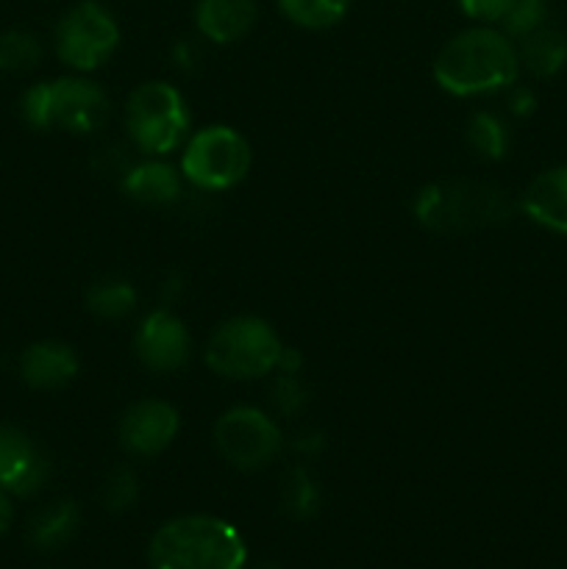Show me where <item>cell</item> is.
Returning <instances> with one entry per match:
<instances>
[{
    "mask_svg": "<svg viewBox=\"0 0 567 569\" xmlns=\"http://www.w3.org/2000/svg\"><path fill=\"white\" fill-rule=\"evenodd\" d=\"M431 72L442 92L454 98H481L515 87L520 56L500 28L472 26L442 44Z\"/></svg>",
    "mask_w": 567,
    "mask_h": 569,
    "instance_id": "6da1fadb",
    "label": "cell"
},
{
    "mask_svg": "<svg viewBox=\"0 0 567 569\" xmlns=\"http://www.w3.org/2000/svg\"><path fill=\"white\" fill-rule=\"evenodd\" d=\"M153 569H242L245 539L231 522L211 515H187L165 522L150 539Z\"/></svg>",
    "mask_w": 567,
    "mask_h": 569,
    "instance_id": "7a4b0ae2",
    "label": "cell"
},
{
    "mask_svg": "<svg viewBox=\"0 0 567 569\" xmlns=\"http://www.w3.org/2000/svg\"><path fill=\"white\" fill-rule=\"evenodd\" d=\"M515 214V200L495 183L434 181L415 198V217L434 233H465L506 222Z\"/></svg>",
    "mask_w": 567,
    "mask_h": 569,
    "instance_id": "3957f363",
    "label": "cell"
},
{
    "mask_svg": "<svg viewBox=\"0 0 567 569\" xmlns=\"http://www.w3.org/2000/svg\"><path fill=\"white\" fill-rule=\"evenodd\" d=\"M109 94L98 81L87 76H64L56 81H39L26 89L20 114L37 131L61 128L67 133L89 137L109 120Z\"/></svg>",
    "mask_w": 567,
    "mask_h": 569,
    "instance_id": "277c9868",
    "label": "cell"
},
{
    "mask_svg": "<svg viewBox=\"0 0 567 569\" xmlns=\"http://www.w3.org/2000/svg\"><path fill=\"white\" fill-rule=\"evenodd\" d=\"M287 345L267 320L253 315L231 317L211 331L203 361L215 376L228 381H259L281 365Z\"/></svg>",
    "mask_w": 567,
    "mask_h": 569,
    "instance_id": "5b68a950",
    "label": "cell"
},
{
    "mask_svg": "<svg viewBox=\"0 0 567 569\" xmlns=\"http://www.w3.org/2000/svg\"><path fill=\"white\" fill-rule=\"evenodd\" d=\"M189 106L167 81L139 83L126 100V131L133 148L153 159L181 150L189 139Z\"/></svg>",
    "mask_w": 567,
    "mask_h": 569,
    "instance_id": "8992f818",
    "label": "cell"
},
{
    "mask_svg": "<svg viewBox=\"0 0 567 569\" xmlns=\"http://www.w3.org/2000/svg\"><path fill=\"white\" fill-rule=\"evenodd\" d=\"M250 164L253 153L242 133L228 126H206L183 142L178 170L200 192H226L245 181Z\"/></svg>",
    "mask_w": 567,
    "mask_h": 569,
    "instance_id": "52a82bcc",
    "label": "cell"
},
{
    "mask_svg": "<svg viewBox=\"0 0 567 569\" xmlns=\"http://www.w3.org/2000/svg\"><path fill=\"white\" fill-rule=\"evenodd\" d=\"M56 56L72 72L100 70L120 48V26L98 0H81L56 26Z\"/></svg>",
    "mask_w": 567,
    "mask_h": 569,
    "instance_id": "ba28073f",
    "label": "cell"
},
{
    "mask_svg": "<svg viewBox=\"0 0 567 569\" xmlns=\"http://www.w3.org/2000/svg\"><path fill=\"white\" fill-rule=\"evenodd\" d=\"M215 448L233 470L253 472L272 465L284 450L278 422L256 406H233L222 411L215 422Z\"/></svg>",
    "mask_w": 567,
    "mask_h": 569,
    "instance_id": "9c48e42d",
    "label": "cell"
},
{
    "mask_svg": "<svg viewBox=\"0 0 567 569\" xmlns=\"http://www.w3.org/2000/svg\"><path fill=\"white\" fill-rule=\"evenodd\" d=\"M178 428H181V417L176 406L167 400L145 398L122 411L117 422V439L126 453L137 459H153L176 442Z\"/></svg>",
    "mask_w": 567,
    "mask_h": 569,
    "instance_id": "30bf717a",
    "label": "cell"
},
{
    "mask_svg": "<svg viewBox=\"0 0 567 569\" xmlns=\"http://www.w3.org/2000/svg\"><path fill=\"white\" fill-rule=\"evenodd\" d=\"M133 353L139 365L150 372H176L181 370L192 353V337L189 328L170 309H156L139 322L133 333Z\"/></svg>",
    "mask_w": 567,
    "mask_h": 569,
    "instance_id": "8fae6325",
    "label": "cell"
},
{
    "mask_svg": "<svg viewBox=\"0 0 567 569\" xmlns=\"http://www.w3.org/2000/svg\"><path fill=\"white\" fill-rule=\"evenodd\" d=\"M50 461L22 428L0 426V489L31 498L48 483Z\"/></svg>",
    "mask_w": 567,
    "mask_h": 569,
    "instance_id": "7c38bea8",
    "label": "cell"
},
{
    "mask_svg": "<svg viewBox=\"0 0 567 569\" xmlns=\"http://www.w3.org/2000/svg\"><path fill=\"white\" fill-rule=\"evenodd\" d=\"M78 353L64 342H37L26 348L20 356V378L26 387L37 389V392H53V389H64L72 378L78 376Z\"/></svg>",
    "mask_w": 567,
    "mask_h": 569,
    "instance_id": "4fadbf2b",
    "label": "cell"
},
{
    "mask_svg": "<svg viewBox=\"0 0 567 569\" xmlns=\"http://www.w3.org/2000/svg\"><path fill=\"white\" fill-rule=\"evenodd\" d=\"M520 209L537 226L567 237V164L539 172L523 192Z\"/></svg>",
    "mask_w": 567,
    "mask_h": 569,
    "instance_id": "5bb4252c",
    "label": "cell"
},
{
    "mask_svg": "<svg viewBox=\"0 0 567 569\" xmlns=\"http://www.w3.org/2000/svg\"><path fill=\"white\" fill-rule=\"evenodd\" d=\"M259 17L256 0H198L195 26L200 37L215 44H233L248 37Z\"/></svg>",
    "mask_w": 567,
    "mask_h": 569,
    "instance_id": "9a60e30c",
    "label": "cell"
},
{
    "mask_svg": "<svg viewBox=\"0 0 567 569\" xmlns=\"http://www.w3.org/2000/svg\"><path fill=\"white\" fill-rule=\"evenodd\" d=\"M120 187L137 203L165 209V206H172L181 198L183 176L181 170L167 164L165 159H153L150 156L148 161H137V164L128 167L126 176L120 178Z\"/></svg>",
    "mask_w": 567,
    "mask_h": 569,
    "instance_id": "2e32d148",
    "label": "cell"
},
{
    "mask_svg": "<svg viewBox=\"0 0 567 569\" xmlns=\"http://www.w3.org/2000/svg\"><path fill=\"white\" fill-rule=\"evenodd\" d=\"M517 56L534 78H554L567 64V33L545 22L520 39Z\"/></svg>",
    "mask_w": 567,
    "mask_h": 569,
    "instance_id": "e0dca14e",
    "label": "cell"
},
{
    "mask_svg": "<svg viewBox=\"0 0 567 569\" xmlns=\"http://www.w3.org/2000/svg\"><path fill=\"white\" fill-rule=\"evenodd\" d=\"M78 522H81L78 506L72 500H56L33 515L31 526H28V539L37 550H56L76 537Z\"/></svg>",
    "mask_w": 567,
    "mask_h": 569,
    "instance_id": "ac0fdd59",
    "label": "cell"
},
{
    "mask_svg": "<svg viewBox=\"0 0 567 569\" xmlns=\"http://www.w3.org/2000/svg\"><path fill=\"white\" fill-rule=\"evenodd\" d=\"M278 9L289 22L309 31H326L342 22L350 0H278Z\"/></svg>",
    "mask_w": 567,
    "mask_h": 569,
    "instance_id": "d6986e66",
    "label": "cell"
},
{
    "mask_svg": "<svg viewBox=\"0 0 567 569\" xmlns=\"http://www.w3.org/2000/svg\"><path fill=\"white\" fill-rule=\"evenodd\" d=\"M137 289L128 281H100L94 287H89L87 292V309L92 311L100 320H122V317L131 315L137 309Z\"/></svg>",
    "mask_w": 567,
    "mask_h": 569,
    "instance_id": "ffe728a7",
    "label": "cell"
},
{
    "mask_svg": "<svg viewBox=\"0 0 567 569\" xmlns=\"http://www.w3.org/2000/svg\"><path fill=\"white\" fill-rule=\"evenodd\" d=\"M467 144L481 159L498 161L509 150V131H506L504 120L498 114H493V111H476L470 117V122H467Z\"/></svg>",
    "mask_w": 567,
    "mask_h": 569,
    "instance_id": "44dd1931",
    "label": "cell"
},
{
    "mask_svg": "<svg viewBox=\"0 0 567 569\" xmlns=\"http://www.w3.org/2000/svg\"><path fill=\"white\" fill-rule=\"evenodd\" d=\"M42 61V42L31 31L0 33V72H31Z\"/></svg>",
    "mask_w": 567,
    "mask_h": 569,
    "instance_id": "7402d4cb",
    "label": "cell"
},
{
    "mask_svg": "<svg viewBox=\"0 0 567 569\" xmlns=\"http://www.w3.org/2000/svg\"><path fill=\"white\" fill-rule=\"evenodd\" d=\"M284 509L295 517V520H309L317 509H320V489H317L315 478L309 476L306 467H292L284 481Z\"/></svg>",
    "mask_w": 567,
    "mask_h": 569,
    "instance_id": "603a6c76",
    "label": "cell"
},
{
    "mask_svg": "<svg viewBox=\"0 0 567 569\" xmlns=\"http://www.w3.org/2000/svg\"><path fill=\"white\" fill-rule=\"evenodd\" d=\"M137 498H139V481L137 476H133V470H128V467H115V470L106 476L103 492H100L103 509L120 515V511L131 509V506L137 503Z\"/></svg>",
    "mask_w": 567,
    "mask_h": 569,
    "instance_id": "cb8c5ba5",
    "label": "cell"
},
{
    "mask_svg": "<svg viewBox=\"0 0 567 569\" xmlns=\"http://www.w3.org/2000/svg\"><path fill=\"white\" fill-rule=\"evenodd\" d=\"M548 20V9H545V0H515L506 17L500 20V31L509 39H523L531 31H537L539 26H545Z\"/></svg>",
    "mask_w": 567,
    "mask_h": 569,
    "instance_id": "d4e9b609",
    "label": "cell"
},
{
    "mask_svg": "<svg viewBox=\"0 0 567 569\" xmlns=\"http://www.w3.org/2000/svg\"><path fill=\"white\" fill-rule=\"evenodd\" d=\"M306 389L300 387V381L295 378V372H281L272 387V406H276L278 415L284 417H295L304 411L306 406Z\"/></svg>",
    "mask_w": 567,
    "mask_h": 569,
    "instance_id": "484cf974",
    "label": "cell"
},
{
    "mask_svg": "<svg viewBox=\"0 0 567 569\" xmlns=\"http://www.w3.org/2000/svg\"><path fill=\"white\" fill-rule=\"evenodd\" d=\"M511 6H515V0H459V9L465 11L470 20L484 22V26L504 20L506 11H509Z\"/></svg>",
    "mask_w": 567,
    "mask_h": 569,
    "instance_id": "4316f807",
    "label": "cell"
},
{
    "mask_svg": "<svg viewBox=\"0 0 567 569\" xmlns=\"http://www.w3.org/2000/svg\"><path fill=\"white\" fill-rule=\"evenodd\" d=\"M534 106H537V98H534V92L528 87H515L509 94V109L511 114L517 117H528L534 111Z\"/></svg>",
    "mask_w": 567,
    "mask_h": 569,
    "instance_id": "83f0119b",
    "label": "cell"
},
{
    "mask_svg": "<svg viewBox=\"0 0 567 569\" xmlns=\"http://www.w3.org/2000/svg\"><path fill=\"white\" fill-rule=\"evenodd\" d=\"M11 522H14V503H11V495L0 489V537L9 531Z\"/></svg>",
    "mask_w": 567,
    "mask_h": 569,
    "instance_id": "f1b7e54d",
    "label": "cell"
},
{
    "mask_svg": "<svg viewBox=\"0 0 567 569\" xmlns=\"http://www.w3.org/2000/svg\"><path fill=\"white\" fill-rule=\"evenodd\" d=\"M259 569H281V567H276V565H265V567H259Z\"/></svg>",
    "mask_w": 567,
    "mask_h": 569,
    "instance_id": "f546056e",
    "label": "cell"
}]
</instances>
